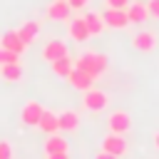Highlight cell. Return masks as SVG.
Instances as JSON below:
<instances>
[{"label": "cell", "mask_w": 159, "mask_h": 159, "mask_svg": "<svg viewBox=\"0 0 159 159\" xmlns=\"http://www.w3.org/2000/svg\"><path fill=\"white\" fill-rule=\"evenodd\" d=\"M107 65H109V60H107L102 52H82V55L75 60V67L82 70V72H87V75H92L94 80L107 70Z\"/></svg>", "instance_id": "6da1fadb"}, {"label": "cell", "mask_w": 159, "mask_h": 159, "mask_svg": "<svg viewBox=\"0 0 159 159\" xmlns=\"http://www.w3.org/2000/svg\"><path fill=\"white\" fill-rule=\"evenodd\" d=\"M82 104L89 109V112H102L107 104H109V97L102 92V89H87L84 94H82Z\"/></svg>", "instance_id": "7a4b0ae2"}, {"label": "cell", "mask_w": 159, "mask_h": 159, "mask_svg": "<svg viewBox=\"0 0 159 159\" xmlns=\"http://www.w3.org/2000/svg\"><path fill=\"white\" fill-rule=\"evenodd\" d=\"M102 20H104V27H112V30H122L129 25L127 10H114V7H107L102 12Z\"/></svg>", "instance_id": "3957f363"}, {"label": "cell", "mask_w": 159, "mask_h": 159, "mask_svg": "<svg viewBox=\"0 0 159 159\" xmlns=\"http://www.w3.org/2000/svg\"><path fill=\"white\" fill-rule=\"evenodd\" d=\"M102 152H109V154H114L117 159L127 152V139L122 137V134H114V132H109L104 139H102Z\"/></svg>", "instance_id": "277c9868"}, {"label": "cell", "mask_w": 159, "mask_h": 159, "mask_svg": "<svg viewBox=\"0 0 159 159\" xmlns=\"http://www.w3.org/2000/svg\"><path fill=\"white\" fill-rule=\"evenodd\" d=\"M67 80H70V84H72L75 89H80V92H87V89H92V84H94V77L87 75V72H82V70H77V67H72V72L67 75Z\"/></svg>", "instance_id": "5b68a950"}, {"label": "cell", "mask_w": 159, "mask_h": 159, "mask_svg": "<svg viewBox=\"0 0 159 159\" xmlns=\"http://www.w3.org/2000/svg\"><path fill=\"white\" fill-rule=\"evenodd\" d=\"M42 104L40 102H27L25 107H22V112H20V119L25 122V124H30V127H37V122H40V117H42Z\"/></svg>", "instance_id": "8992f818"}, {"label": "cell", "mask_w": 159, "mask_h": 159, "mask_svg": "<svg viewBox=\"0 0 159 159\" xmlns=\"http://www.w3.org/2000/svg\"><path fill=\"white\" fill-rule=\"evenodd\" d=\"M107 124H109V132H114V134H124V132H129L132 119H129L127 112H112L109 119H107Z\"/></svg>", "instance_id": "52a82bcc"}, {"label": "cell", "mask_w": 159, "mask_h": 159, "mask_svg": "<svg viewBox=\"0 0 159 159\" xmlns=\"http://www.w3.org/2000/svg\"><path fill=\"white\" fill-rule=\"evenodd\" d=\"M0 47H5V50H10V52H15V55H22L25 52V42L20 40V35H17V30H10V32H5L2 37H0Z\"/></svg>", "instance_id": "ba28073f"}, {"label": "cell", "mask_w": 159, "mask_h": 159, "mask_svg": "<svg viewBox=\"0 0 159 159\" xmlns=\"http://www.w3.org/2000/svg\"><path fill=\"white\" fill-rule=\"evenodd\" d=\"M65 55H67V45L62 40H50L42 47V60H47V62H55V60H60Z\"/></svg>", "instance_id": "9c48e42d"}, {"label": "cell", "mask_w": 159, "mask_h": 159, "mask_svg": "<svg viewBox=\"0 0 159 159\" xmlns=\"http://www.w3.org/2000/svg\"><path fill=\"white\" fill-rule=\"evenodd\" d=\"M132 45L139 50V52H149V50H154L157 47V35L154 32H137L134 37H132Z\"/></svg>", "instance_id": "30bf717a"}, {"label": "cell", "mask_w": 159, "mask_h": 159, "mask_svg": "<svg viewBox=\"0 0 159 159\" xmlns=\"http://www.w3.org/2000/svg\"><path fill=\"white\" fill-rule=\"evenodd\" d=\"M70 37L75 42H87L89 40V30L84 25V17H72V22H70Z\"/></svg>", "instance_id": "8fae6325"}, {"label": "cell", "mask_w": 159, "mask_h": 159, "mask_svg": "<svg viewBox=\"0 0 159 159\" xmlns=\"http://www.w3.org/2000/svg\"><path fill=\"white\" fill-rule=\"evenodd\" d=\"M57 122H60V129L65 132H75L80 127V114L75 109H65V112H57Z\"/></svg>", "instance_id": "7c38bea8"}, {"label": "cell", "mask_w": 159, "mask_h": 159, "mask_svg": "<svg viewBox=\"0 0 159 159\" xmlns=\"http://www.w3.org/2000/svg\"><path fill=\"white\" fill-rule=\"evenodd\" d=\"M37 127H40L45 134H57V129H60L57 112H50V109H45V112H42V117H40V122H37Z\"/></svg>", "instance_id": "4fadbf2b"}, {"label": "cell", "mask_w": 159, "mask_h": 159, "mask_svg": "<svg viewBox=\"0 0 159 159\" xmlns=\"http://www.w3.org/2000/svg\"><path fill=\"white\" fill-rule=\"evenodd\" d=\"M67 152V139L60 134H47L45 139V154H62Z\"/></svg>", "instance_id": "5bb4252c"}, {"label": "cell", "mask_w": 159, "mask_h": 159, "mask_svg": "<svg viewBox=\"0 0 159 159\" xmlns=\"http://www.w3.org/2000/svg\"><path fill=\"white\" fill-rule=\"evenodd\" d=\"M70 5H67V0H55L50 7H47V17L50 20H67L70 17Z\"/></svg>", "instance_id": "9a60e30c"}, {"label": "cell", "mask_w": 159, "mask_h": 159, "mask_svg": "<svg viewBox=\"0 0 159 159\" xmlns=\"http://www.w3.org/2000/svg\"><path fill=\"white\" fill-rule=\"evenodd\" d=\"M17 35H20V40H22L25 45H30V42L37 40V35H40V25H37L35 20H27V22L17 30Z\"/></svg>", "instance_id": "2e32d148"}, {"label": "cell", "mask_w": 159, "mask_h": 159, "mask_svg": "<svg viewBox=\"0 0 159 159\" xmlns=\"http://www.w3.org/2000/svg\"><path fill=\"white\" fill-rule=\"evenodd\" d=\"M84 17V25H87V30H89V37H97L102 30H104V20H102V15H97V12H87V15H82Z\"/></svg>", "instance_id": "e0dca14e"}, {"label": "cell", "mask_w": 159, "mask_h": 159, "mask_svg": "<svg viewBox=\"0 0 159 159\" xmlns=\"http://www.w3.org/2000/svg\"><path fill=\"white\" fill-rule=\"evenodd\" d=\"M127 10V17H129V22H144L147 20V5H142V2H132V5H127L124 7Z\"/></svg>", "instance_id": "ac0fdd59"}, {"label": "cell", "mask_w": 159, "mask_h": 159, "mask_svg": "<svg viewBox=\"0 0 159 159\" xmlns=\"http://www.w3.org/2000/svg\"><path fill=\"white\" fill-rule=\"evenodd\" d=\"M0 75L5 82H17L22 77V67L20 62H10V65H0Z\"/></svg>", "instance_id": "d6986e66"}, {"label": "cell", "mask_w": 159, "mask_h": 159, "mask_svg": "<svg viewBox=\"0 0 159 159\" xmlns=\"http://www.w3.org/2000/svg\"><path fill=\"white\" fill-rule=\"evenodd\" d=\"M72 67H75V60H72L70 55H65V57H60V60L52 62V70H55V75H60V77H67V75L72 72Z\"/></svg>", "instance_id": "ffe728a7"}, {"label": "cell", "mask_w": 159, "mask_h": 159, "mask_svg": "<svg viewBox=\"0 0 159 159\" xmlns=\"http://www.w3.org/2000/svg\"><path fill=\"white\" fill-rule=\"evenodd\" d=\"M17 60H20V55H15V52L0 47V65H10V62H17Z\"/></svg>", "instance_id": "44dd1931"}, {"label": "cell", "mask_w": 159, "mask_h": 159, "mask_svg": "<svg viewBox=\"0 0 159 159\" xmlns=\"http://www.w3.org/2000/svg\"><path fill=\"white\" fill-rule=\"evenodd\" d=\"M0 159H12V147L7 142H0Z\"/></svg>", "instance_id": "7402d4cb"}, {"label": "cell", "mask_w": 159, "mask_h": 159, "mask_svg": "<svg viewBox=\"0 0 159 159\" xmlns=\"http://www.w3.org/2000/svg\"><path fill=\"white\" fill-rule=\"evenodd\" d=\"M147 12H149L152 17H157V20H159V0H149V5H147Z\"/></svg>", "instance_id": "603a6c76"}, {"label": "cell", "mask_w": 159, "mask_h": 159, "mask_svg": "<svg viewBox=\"0 0 159 159\" xmlns=\"http://www.w3.org/2000/svg\"><path fill=\"white\" fill-rule=\"evenodd\" d=\"M104 2H107V7H114V10H124L129 5V0H104Z\"/></svg>", "instance_id": "cb8c5ba5"}, {"label": "cell", "mask_w": 159, "mask_h": 159, "mask_svg": "<svg viewBox=\"0 0 159 159\" xmlns=\"http://www.w3.org/2000/svg\"><path fill=\"white\" fill-rule=\"evenodd\" d=\"M67 5H70L72 10H80V7H84V5H87V0H67Z\"/></svg>", "instance_id": "d4e9b609"}, {"label": "cell", "mask_w": 159, "mask_h": 159, "mask_svg": "<svg viewBox=\"0 0 159 159\" xmlns=\"http://www.w3.org/2000/svg\"><path fill=\"white\" fill-rule=\"evenodd\" d=\"M94 159H117V157H114V154H109V152H99Z\"/></svg>", "instance_id": "484cf974"}, {"label": "cell", "mask_w": 159, "mask_h": 159, "mask_svg": "<svg viewBox=\"0 0 159 159\" xmlns=\"http://www.w3.org/2000/svg\"><path fill=\"white\" fill-rule=\"evenodd\" d=\"M47 159H70V157L67 152H62V154H47Z\"/></svg>", "instance_id": "4316f807"}, {"label": "cell", "mask_w": 159, "mask_h": 159, "mask_svg": "<svg viewBox=\"0 0 159 159\" xmlns=\"http://www.w3.org/2000/svg\"><path fill=\"white\" fill-rule=\"evenodd\" d=\"M154 147H157V149H159V132H157V134H154Z\"/></svg>", "instance_id": "83f0119b"}]
</instances>
